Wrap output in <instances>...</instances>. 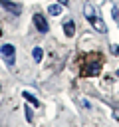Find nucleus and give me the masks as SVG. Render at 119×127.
<instances>
[{"label":"nucleus","instance_id":"nucleus-14","mask_svg":"<svg viewBox=\"0 0 119 127\" xmlns=\"http://www.w3.org/2000/svg\"><path fill=\"white\" fill-rule=\"evenodd\" d=\"M117 75H119V69H117Z\"/></svg>","mask_w":119,"mask_h":127},{"label":"nucleus","instance_id":"nucleus-11","mask_svg":"<svg viewBox=\"0 0 119 127\" xmlns=\"http://www.w3.org/2000/svg\"><path fill=\"white\" fill-rule=\"evenodd\" d=\"M111 54H119V46H111Z\"/></svg>","mask_w":119,"mask_h":127},{"label":"nucleus","instance_id":"nucleus-9","mask_svg":"<svg viewBox=\"0 0 119 127\" xmlns=\"http://www.w3.org/2000/svg\"><path fill=\"white\" fill-rule=\"evenodd\" d=\"M32 58H34L36 62H40V60L44 58V52H42V48H34V52H32Z\"/></svg>","mask_w":119,"mask_h":127},{"label":"nucleus","instance_id":"nucleus-12","mask_svg":"<svg viewBox=\"0 0 119 127\" xmlns=\"http://www.w3.org/2000/svg\"><path fill=\"white\" fill-rule=\"evenodd\" d=\"M58 2H60L61 6H67V4H69V0H58Z\"/></svg>","mask_w":119,"mask_h":127},{"label":"nucleus","instance_id":"nucleus-1","mask_svg":"<svg viewBox=\"0 0 119 127\" xmlns=\"http://www.w3.org/2000/svg\"><path fill=\"white\" fill-rule=\"evenodd\" d=\"M101 65H103V56L97 54V52H91L83 58V64H81V75H97L101 71Z\"/></svg>","mask_w":119,"mask_h":127},{"label":"nucleus","instance_id":"nucleus-6","mask_svg":"<svg viewBox=\"0 0 119 127\" xmlns=\"http://www.w3.org/2000/svg\"><path fill=\"white\" fill-rule=\"evenodd\" d=\"M63 34L69 36V38L75 34V22H73V20H65V22H63Z\"/></svg>","mask_w":119,"mask_h":127},{"label":"nucleus","instance_id":"nucleus-2","mask_svg":"<svg viewBox=\"0 0 119 127\" xmlns=\"http://www.w3.org/2000/svg\"><path fill=\"white\" fill-rule=\"evenodd\" d=\"M83 14H85V20H87V22H89L97 32H101V34H105V32H107V26H105V22L99 18V14L95 12L93 4L85 2V4H83Z\"/></svg>","mask_w":119,"mask_h":127},{"label":"nucleus","instance_id":"nucleus-10","mask_svg":"<svg viewBox=\"0 0 119 127\" xmlns=\"http://www.w3.org/2000/svg\"><path fill=\"white\" fill-rule=\"evenodd\" d=\"M24 111H26V119H28V121H32V111H30V107H26Z\"/></svg>","mask_w":119,"mask_h":127},{"label":"nucleus","instance_id":"nucleus-13","mask_svg":"<svg viewBox=\"0 0 119 127\" xmlns=\"http://www.w3.org/2000/svg\"><path fill=\"white\" fill-rule=\"evenodd\" d=\"M0 36H2V30H0Z\"/></svg>","mask_w":119,"mask_h":127},{"label":"nucleus","instance_id":"nucleus-7","mask_svg":"<svg viewBox=\"0 0 119 127\" xmlns=\"http://www.w3.org/2000/svg\"><path fill=\"white\" fill-rule=\"evenodd\" d=\"M22 95H24V99H26V101H28V103H32V105H34V107H40V101H38V99H36V97H34V95H32V93H30V91H24V93H22Z\"/></svg>","mask_w":119,"mask_h":127},{"label":"nucleus","instance_id":"nucleus-3","mask_svg":"<svg viewBox=\"0 0 119 127\" xmlns=\"http://www.w3.org/2000/svg\"><path fill=\"white\" fill-rule=\"evenodd\" d=\"M0 54H2V58L8 62V65H14V64H16V48H14L12 44H4V46L0 48Z\"/></svg>","mask_w":119,"mask_h":127},{"label":"nucleus","instance_id":"nucleus-5","mask_svg":"<svg viewBox=\"0 0 119 127\" xmlns=\"http://www.w3.org/2000/svg\"><path fill=\"white\" fill-rule=\"evenodd\" d=\"M0 4H2L10 14H14V16H20V14H22V6H20V4H14V2H10V0H0Z\"/></svg>","mask_w":119,"mask_h":127},{"label":"nucleus","instance_id":"nucleus-8","mask_svg":"<svg viewBox=\"0 0 119 127\" xmlns=\"http://www.w3.org/2000/svg\"><path fill=\"white\" fill-rule=\"evenodd\" d=\"M48 12H50L52 16H60V14H61V4H52V6H48Z\"/></svg>","mask_w":119,"mask_h":127},{"label":"nucleus","instance_id":"nucleus-4","mask_svg":"<svg viewBox=\"0 0 119 127\" xmlns=\"http://www.w3.org/2000/svg\"><path fill=\"white\" fill-rule=\"evenodd\" d=\"M32 22H34V26L38 28V32L40 34H46L48 30H50V26H48V22H46V18L40 14V12H36L34 16H32Z\"/></svg>","mask_w":119,"mask_h":127}]
</instances>
